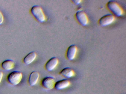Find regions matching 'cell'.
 I'll return each mask as SVG.
<instances>
[{"label": "cell", "instance_id": "obj_1", "mask_svg": "<svg viewBox=\"0 0 126 94\" xmlns=\"http://www.w3.org/2000/svg\"><path fill=\"white\" fill-rule=\"evenodd\" d=\"M107 8L114 15V16L120 17L124 14V11L119 4L115 0H110L106 4Z\"/></svg>", "mask_w": 126, "mask_h": 94}, {"label": "cell", "instance_id": "obj_2", "mask_svg": "<svg viewBox=\"0 0 126 94\" xmlns=\"http://www.w3.org/2000/svg\"><path fill=\"white\" fill-rule=\"evenodd\" d=\"M31 12L34 17L40 23H43L46 20V17L41 7L34 5L32 7Z\"/></svg>", "mask_w": 126, "mask_h": 94}, {"label": "cell", "instance_id": "obj_3", "mask_svg": "<svg viewBox=\"0 0 126 94\" xmlns=\"http://www.w3.org/2000/svg\"><path fill=\"white\" fill-rule=\"evenodd\" d=\"M22 77V73L20 71H13L8 75L7 80L11 84L15 86L20 83Z\"/></svg>", "mask_w": 126, "mask_h": 94}, {"label": "cell", "instance_id": "obj_4", "mask_svg": "<svg viewBox=\"0 0 126 94\" xmlns=\"http://www.w3.org/2000/svg\"><path fill=\"white\" fill-rule=\"evenodd\" d=\"M75 17L78 23L83 26H86L89 23V19L86 13L83 10L77 11L75 14Z\"/></svg>", "mask_w": 126, "mask_h": 94}, {"label": "cell", "instance_id": "obj_5", "mask_svg": "<svg viewBox=\"0 0 126 94\" xmlns=\"http://www.w3.org/2000/svg\"><path fill=\"white\" fill-rule=\"evenodd\" d=\"M115 17L112 14H107L102 17L98 20V23L102 26H106L112 24L115 20Z\"/></svg>", "mask_w": 126, "mask_h": 94}, {"label": "cell", "instance_id": "obj_6", "mask_svg": "<svg viewBox=\"0 0 126 94\" xmlns=\"http://www.w3.org/2000/svg\"><path fill=\"white\" fill-rule=\"evenodd\" d=\"M56 82L54 78L51 76H47L43 79L41 84L42 86L45 89L50 90L54 87Z\"/></svg>", "mask_w": 126, "mask_h": 94}, {"label": "cell", "instance_id": "obj_7", "mask_svg": "<svg viewBox=\"0 0 126 94\" xmlns=\"http://www.w3.org/2000/svg\"><path fill=\"white\" fill-rule=\"evenodd\" d=\"M78 48L75 45H72L68 48L66 53L67 59L70 61L74 60L76 57Z\"/></svg>", "mask_w": 126, "mask_h": 94}, {"label": "cell", "instance_id": "obj_8", "mask_svg": "<svg viewBox=\"0 0 126 94\" xmlns=\"http://www.w3.org/2000/svg\"><path fill=\"white\" fill-rule=\"evenodd\" d=\"M59 63V60L57 57H51L46 62L45 68L47 70L51 71L54 70L57 67Z\"/></svg>", "mask_w": 126, "mask_h": 94}, {"label": "cell", "instance_id": "obj_9", "mask_svg": "<svg viewBox=\"0 0 126 94\" xmlns=\"http://www.w3.org/2000/svg\"><path fill=\"white\" fill-rule=\"evenodd\" d=\"M70 84V82L68 79H62L56 82L54 87L57 90H62L69 87Z\"/></svg>", "mask_w": 126, "mask_h": 94}, {"label": "cell", "instance_id": "obj_10", "mask_svg": "<svg viewBox=\"0 0 126 94\" xmlns=\"http://www.w3.org/2000/svg\"><path fill=\"white\" fill-rule=\"evenodd\" d=\"M39 73L37 71L32 72L29 78L28 83L29 85L31 86H34L39 80Z\"/></svg>", "mask_w": 126, "mask_h": 94}, {"label": "cell", "instance_id": "obj_11", "mask_svg": "<svg viewBox=\"0 0 126 94\" xmlns=\"http://www.w3.org/2000/svg\"><path fill=\"white\" fill-rule=\"evenodd\" d=\"M60 74L67 78H70L73 77L75 75V73L74 70L72 68L65 67L60 71Z\"/></svg>", "mask_w": 126, "mask_h": 94}, {"label": "cell", "instance_id": "obj_12", "mask_svg": "<svg viewBox=\"0 0 126 94\" xmlns=\"http://www.w3.org/2000/svg\"><path fill=\"white\" fill-rule=\"evenodd\" d=\"M37 54L34 51L29 53L23 59V62L26 65H29L32 63L36 59Z\"/></svg>", "mask_w": 126, "mask_h": 94}, {"label": "cell", "instance_id": "obj_13", "mask_svg": "<svg viewBox=\"0 0 126 94\" xmlns=\"http://www.w3.org/2000/svg\"><path fill=\"white\" fill-rule=\"evenodd\" d=\"M15 66V62L12 59H6L3 61L1 64L3 69L6 70H12Z\"/></svg>", "mask_w": 126, "mask_h": 94}, {"label": "cell", "instance_id": "obj_14", "mask_svg": "<svg viewBox=\"0 0 126 94\" xmlns=\"http://www.w3.org/2000/svg\"><path fill=\"white\" fill-rule=\"evenodd\" d=\"M4 21V16L1 11L0 10V25L2 24Z\"/></svg>", "mask_w": 126, "mask_h": 94}, {"label": "cell", "instance_id": "obj_15", "mask_svg": "<svg viewBox=\"0 0 126 94\" xmlns=\"http://www.w3.org/2000/svg\"><path fill=\"white\" fill-rule=\"evenodd\" d=\"M72 1L76 5H78L81 3L82 1L81 0H72Z\"/></svg>", "mask_w": 126, "mask_h": 94}, {"label": "cell", "instance_id": "obj_16", "mask_svg": "<svg viewBox=\"0 0 126 94\" xmlns=\"http://www.w3.org/2000/svg\"><path fill=\"white\" fill-rule=\"evenodd\" d=\"M3 75V73L1 70H0V83H1V81H2V79Z\"/></svg>", "mask_w": 126, "mask_h": 94}]
</instances>
